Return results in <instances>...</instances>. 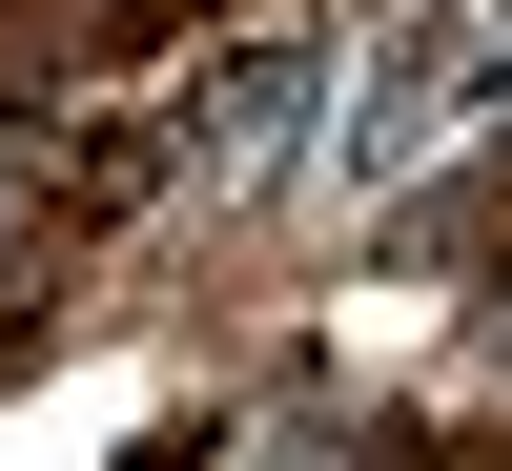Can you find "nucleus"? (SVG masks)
I'll return each mask as SVG.
<instances>
[{
  "label": "nucleus",
  "mask_w": 512,
  "mask_h": 471,
  "mask_svg": "<svg viewBox=\"0 0 512 471\" xmlns=\"http://www.w3.org/2000/svg\"><path fill=\"white\" fill-rule=\"evenodd\" d=\"M308 103H328V62H308V41H246V62L185 103V164H205V185H246V164H287V144H308Z\"/></svg>",
  "instance_id": "f257e3e1"
},
{
  "label": "nucleus",
  "mask_w": 512,
  "mask_h": 471,
  "mask_svg": "<svg viewBox=\"0 0 512 471\" xmlns=\"http://www.w3.org/2000/svg\"><path fill=\"white\" fill-rule=\"evenodd\" d=\"M226 471H369V431H246Z\"/></svg>",
  "instance_id": "f03ea898"
},
{
  "label": "nucleus",
  "mask_w": 512,
  "mask_h": 471,
  "mask_svg": "<svg viewBox=\"0 0 512 471\" xmlns=\"http://www.w3.org/2000/svg\"><path fill=\"white\" fill-rule=\"evenodd\" d=\"M0 246H21V144H0Z\"/></svg>",
  "instance_id": "7ed1b4c3"
}]
</instances>
